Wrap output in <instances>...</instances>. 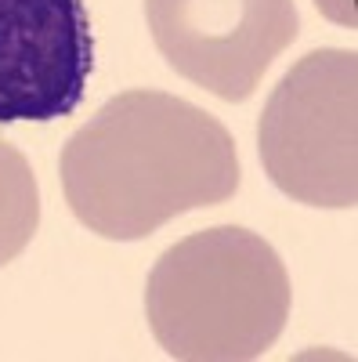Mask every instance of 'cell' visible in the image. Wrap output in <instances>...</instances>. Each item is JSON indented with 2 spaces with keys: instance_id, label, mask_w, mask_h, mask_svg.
Here are the masks:
<instances>
[{
  "instance_id": "6da1fadb",
  "label": "cell",
  "mask_w": 358,
  "mask_h": 362,
  "mask_svg": "<svg viewBox=\"0 0 358 362\" xmlns=\"http://www.w3.org/2000/svg\"><path fill=\"white\" fill-rule=\"evenodd\" d=\"M239 177L225 124L167 90L109 98L62 148L69 210L112 243H134L189 210L232 199Z\"/></svg>"
},
{
  "instance_id": "7a4b0ae2",
  "label": "cell",
  "mask_w": 358,
  "mask_h": 362,
  "mask_svg": "<svg viewBox=\"0 0 358 362\" xmlns=\"http://www.w3.org/2000/svg\"><path fill=\"white\" fill-rule=\"evenodd\" d=\"M290 300V276L272 243L239 225L174 243L145 283L156 344L185 362L261 358L279 341Z\"/></svg>"
},
{
  "instance_id": "3957f363",
  "label": "cell",
  "mask_w": 358,
  "mask_h": 362,
  "mask_svg": "<svg viewBox=\"0 0 358 362\" xmlns=\"http://www.w3.org/2000/svg\"><path fill=\"white\" fill-rule=\"evenodd\" d=\"M257 148L272 185L322 210L358 203V54L311 51L272 90Z\"/></svg>"
},
{
  "instance_id": "277c9868",
  "label": "cell",
  "mask_w": 358,
  "mask_h": 362,
  "mask_svg": "<svg viewBox=\"0 0 358 362\" xmlns=\"http://www.w3.org/2000/svg\"><path fill=\"white\" fill-rule=\"evenodd\" d=\"M145 22L167 66L225 102H246L301 29L293 0H145Z\"/></svg>"
},
{
  "instance_id": "5b68a950",
  "label": "cell",
  "mask_w": 358,
  "mask_h": 362,
  "mask_svg": "<svg viewBox=\"0 0 358 362\" xmlns=\"http://www.w3.org/2000/svg\"><path fill=\"white\" fill-rule=\"evenodd\" d=\"M83 0H0V124L69 116L91 80Z\"/></svg>"
},
{
  "instance_id": "8992f818",
  "label": "cell",
  "mask_w": 358,
  "mask_h": 362,
  "mask_svg": "<svg viewBox=\"0 0 358 362\" xmlns=\"http://www.w3.org/2000/svg\"><path fill=\"white\" fill-rule=\"evenodd\" d=\"M40 225V189L29 160L0 141V268L11 264Z\"/></svg>"
},
{
  "instance_id": "52a82bcc",
  "label": "cell",
  "mask_w": 358,
  "mask_h": 362,
  "mask_svg": "<svg viewBox=\"0 0 358 362\" xmlns=\"http://www.w3.org/2000/svg\"><path fill=\"white\" fill-rule=\"evenodd\" d=\"M315 8L330 18V22H337V25H347V29H354V22H358V15H354V0H315Z\"/></svg>"
}]
</instances>
